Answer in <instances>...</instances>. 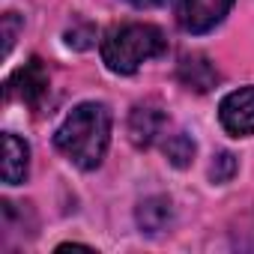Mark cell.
<instances>
[{"instance_id": "14", "label": "cell", "mask_w": 254, "mask_h": 254, "mask_svg": "<svg viewBox=\"0 0 254 254\" xmlns=\"http://www.w3.org/2000/svg\"><path fill=\"white\" fill-rule=\"evenodd\" d=\"M132 6H138V9H153V6H162L165 0H129Z\"/></svg>"}, {"instance_id": "11", "label": "cell", "mask_w": 254, "mask_h": 254, "mask_svg": "<svg viewBox=\"0 0 254 254\" xmlns=\"http://www.w3.org/2000/svg\"><path fill=\"white\" fill-rule=\"evenodd\" d=\"M233 174H236V156H230V153H218L215 162L209 165V177H212V183H227Z\"/></svg>"}, {"instance_id": "8", "label": "cell", "mask_w": 254, "mask_h": 254, "mask_svg": "<svg viewBox=\"0 0 254 254\" xmlns=\"http://www.w3.org/2000/svg\"><path fill=\"white\" fill-rule=\"evenodd\" d=\"M27 168H30V150H27V144L18 135L6 132L3 135V183L6 186L24 183Z\"/></svg>"}, {"instance_id": "7", "label": "cell", "mask_w": 254, "mask_h": 254, "mask_svg": "<svg viewBox=\"0 0 254 254\" xmlns=\"http://www.w3.org/2000/svg\"><path fill=\"white\" fill-rule=\"evenodd\" d=\"M177 78H180L183 87H189V90H194V93H209V90L221 81L218 69H215L206 57H200V54L183 57L180 66H177Z\"/></svg>"}, {"instance_id": "1", "label": "cell", "mask_w": 254, "mask_h": 254, "mask_svg": "<svg viewBox=\"0 0 254 254\" xmlns=\"http://www.w3.org/2000/svg\"><path fill=\"white\" fill-rule=\"evenodd\" d=\"M111 141V111L102 102H84L66 114L54 132V147L81 171L102 165Z\"/></svg>"}, {"instance_id": "5", "label": "cell", "mask_w": 254, "mask_h": 254, "mask_svg": "<svg viewBox=\"0 0 254 254\" xmlns=\"http://www.w3.org/2000/svg\"><path fill=\"white\" fill-rule=\"evenodd\" d=\"M218 120L233 138L251 135L254 132V87L227 93L218 105Z\"/></svg>"}, {"instance_id": "12", "label": "cell", "mask_w": 254, "mask_h": 254, "mask_svg": "<svg viewBox=\"0 0 254 254\" xmlns=\"http://www.w3.org/2000/svg\"><path fill=\"white\" fill-rule=\"evenodd\" d=\"M93 39H96V27H90V24L72 27V30L66 33V45H69V48H75V51L90 48V45H93Z\"/></svg>"}, {"instance_id": "4", "label": "cell", "mask_w": 254, "mask_h": 254, "mask_svg": "<svg viewBox=\"0 0 254 254\" xmlns=\"http://www.w3.org/2000/svg\"><path fill=\"white\" fill-rule=\"evenodd\" d=\"M233 0H180L177 21L186 33H206L230 12Z\"/></svg>"}, {"instance_id": "6", "label": "cell", "mask_w": 254, "mask_h": 254, "mask_svg": "<svg viewBox=\"0 0 254 254\" xmlns=\"http://www.w3.org/2000/svg\"><path fill=\"white\" fill-rule=\"evenodd\" d=\"M165 129V111L156 102H141L129 114V141L135 147H150Z\"/></svg>"}, {"instance_id": "9", "label": "cell", "mask_w": 254, "mask_h": 254, "mask_svg": "<svg viewBox=\"0 0 254 254\" xmlns=\"http://www.w3.org/2000/svg\"><path fill=\"white\" fill-rule=\"evenodd\" d=\"M174 218V209H171V200L168 197H147L141 206H138V224L147 230V233H159L171 224Z\"/></svg>"}, {"instance_id": "3", "label": "cell", "mask_w": 254, "mask_h": 254, "mask_svg": "<svg viewBox=\"0 0 254 254\" xmlns=\"http://www.w3.org/2000/svg\"><path fill=\"white\" fill-rule=\"evenodd\" d=\"M48 96V72L39 57L27 60L9 81H6V102L18 99L27 108H39L42 99Z\"/></svg>"}, {"instance_id": "13", "label": "cell", "mask_w": 254, "mask_h": 254, "mask_svg": "<svg viewBox=\"0 0 254 254\" xmlns=\"http://www.w3.org/2000/svg\"><path fill=\"white\" fill-rule=\"evenodd\" d=\"M18 30H21V18H18L15 12H6V15H3V54L12 51Z\"/></svg>"}, {"instance_id": "2", "label": "cell", "mask_w": 254, "mask_h": 254, "mask_svg": "<svg viewBox=\"0 0 254 254\" xmlns=\"http://www.w3.org/2000/svg\"><path fill=\"white\" fill-rule=\"evenodd\" d=\"M165 51L168 39L153 24H123L102 39V60L117 75H132L141 69V63L162 57Z\"/></svg>"}, {"instance_id": "10", "label": "cell", "mask_w": 254, "mask_h": 254, "mask_svg": "<svg viewBox=\"0 0 254 254\" xmlns=\"http://www.w3.org/2000/svg\"><path fill=\"white\" fill-rule=\"evenodd\" d=\"M165 156H168V162H171L174 168H189L191 159H194V141H191L189 135L177 132V135H171V138L165 141Z\"/></svg>"}]
</instances>
